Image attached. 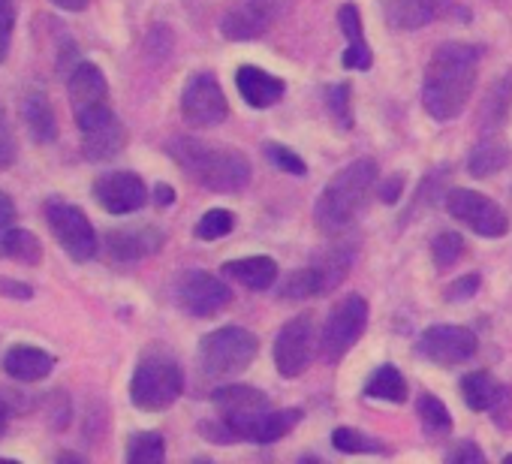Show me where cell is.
<instances>
[{"label":"cell","instance_id":"cell-4","mask_svg":"<svg viewBox=\"0 0 512 464\" xmlns=\"http://www.w3.org/2000/svg\"><path fill=\"white\" fill-rule=\"evenodd\" d=\"M184 392V374L178 362L166 353H148L139 359L133 380H130V401L139 410L160 413L178 401Z\"/></svg>","mask_w":512,"mask_h":464},{"label":"cell","instance_id":"cell-23","mask_svg":"<svg viewBox=\"0 0 512 464\" xmlns=\"http://www.w3.org/2000/svg\"><path fill=\"white\" fill-rule=\"evenodd\" d=\"M278 263L272 257H244V260H229L223 263V275L238 281L247 290H269L278 281Z\"/></svg>","mask_w":512,"mask_h":464},{"label":"cell","instance_id":"cell-8","mask_svg":"<svg viewBox=\"0 0 512 464\" xmlns=\"http://www.w3.org/2000/svg\"><path fill=\"white\" fill-rule=\"evenodd\" d=\"M67 94H70V109H73L79 130H88L97 121H103L106 115H112L109 82H106L103 70L91 61L76 64V70L67 79Z\"/></svg>","mask_w":512,"mask_h":464},{"label":"cell","instance_id":"cell-12","mask_svg":"<svg viewBox=\"0 0 512 464\" xmlns=\"http://www.w3.org/2000/svg\"><path fill=\"white\" fill-rule=\"evenodd\" d=\"M347 269H350V257H341V251L326 254L314 266L287 275L281 281V287H278V296L287 299V302H302V299L329 293V290H335L347 278Z\"/></svg>","mask_w":512,"mask_h":464},{"label":"cell","instance_id":"cell-41","mask_svg":"<svg viewBox=\"0 0 512 464\" xmlns=\"http://www.w3.org/2000/svg\"><path fill=\"white\" fill-rule=\"evenodd\" d=\"M293 4H296V0H247V7H253L269 25L278 22V19H284L293 10Z\"/></svg>","mask_w":512,"mask_h":464},{"label":"cell","instance_id":"cell-37","mask_svg":"<svg viewBox=\"0 0 512 464\" xmlns=\"http://www.w3.org/2000/svg\"><path fill=\"white\" fill-rule=\"evenodd\" d=\"M464 254V239L458 232H440V236L431 242V257H434V266L437 269H449L455 266V260Z\"/></svg>","mask_w":512,"mask_h":464},{"label":"cell","instance_id":"cell-5","mask_svg":"<svg viewBox=\"0 0 512 464\" xmlns=\"http://www.w3.org/2000/svg\"><path fill=\"white\" fill-rule=\"evenodd\" d=\"M260 353V341L241 326H223L202 338L199 368L205 377H232L241 374Z\"/></svg>","mask_w":512,"mask_h":464},{"label":"cell","instance_id":"cell-32","mask_svg":"<svg viewBox=\"0 0 512 464\" xmlns=\"http://www.w3.org/2000/svg\"><path fill=\"white\" fill-rule=\"evenodd\" d=\"M332 446L344 455H386V443L377 437H368L356 428H335L332 431Z\"/></svg>","mask_w":512,"mask_h":464},{"label":"cell","instance_id":"cell-44","mask_svg":"<svg viewBox=\"0 0 512 464\" xmlns=\"http://www.w3.org/2000/svg\"><path fill=\"white\" fill-rule=\"evenodd\" d=\"M0 296L4 299H19V302H31L34 299V290L22 281H13V278H0Z\"/></svg>","mask_w":512,"mask_h":464},{"label":"cell","instance_id":"cell-3","mask_svg":"<svg viewBox=\"0 0 512 464\" xmlns=\"http://www.w3.org/2000/svg\"><path fill=\"white\" fill-rule=\"evenodd\" d=\"M374 181H377V160L359 157L326 184V190L314 205V220L326 236H335V232L347 229V223H353Z\"/></svg>","mask_w":512,"mask_h":464},{"label":"cell","instance_id":"cell-10","mask_svg":"<svg viewBox=\"0 0 512 464\" xmlns=\"http://www.w3.org/2000/svg\"><path fill=\"white\" fill-rule=\"evenodd\" d=\"M314 353H317L314 317L311 314H299L275 338V365H278L281 377H287V380L302 377L308 371Z\"/></svg>","mask_w":512,"mask_h":464},{"label":"cell","instance_id":"cell-47","mask_svg":"<svg viewBox=\"0 0 512 464\" xmlns=\"http://www.w3.org/2000/svg\"><path fill=\"white\" fill-rule=\"evenodd\" d=\"M154 202H157V205H172V202H175V190H172L169 184H157V187H154Z\"/></svg>","mask_w":512,"mask_h":464},{"label":"cell","instance_id":"cell-7","mask_svg":"<svg viewBox=\"0 0 512 464\" xmlns=\"http://www.w3.org/2000/svg\"><path fill=\"white\" fill-rule=\"evenodd\" d=\"M365 326H368V302H365V296H359V293L344 296L332 308V314L326 320V329H323V338H320V350H323L326 362H332V365L341 362L359 344Z\"/></svg>","mask_w":512,"mask_h":464},{"label":"cell","instance_id":"cell-6","mask_svg":"<svg viewBox=\"0 0 512 464\" xmlns=\"http://www.w3.org/2000/svg\"><path fill=\"white\" fill-rule=\"evenodd\" d=\"M46 223L52 229V236L58 239V245L76 263H88L97 257V232L79 205L64 202V199H49L46 202Z\"/></svg>","mask_w":512,"mask_h":464},{"label":"cell","instance_id":"cell-46","mask_svg":"<svg viewBox=\"0 0 512 464\" xmlns=\"http://www.w3.org/2000/svg\"><path fill=\"white\" fill-rule=\"evenodd\" d=\"M401 187H404V175H392V181H386L383 184V190H380V199L389 205V202H398V196H401Z\"/></svg>","mask_w":512,"mask_h":464},{"label":"cell","instance_id":"cell-42","mask_svg":"<svg viewBox=\"0 0 512 464\" xmlns=\"http://www.w3.org/2000/svg\"><path fill=\"white\" fill-rule=\"evenodd\" d=\"M446 461L449 464H482L485 461V452L473 440H461L458 446H452L446 452Z\"/></svg>","mask_w":512,"mask_h":464},{"label":"cell","instance_id":"cell-40","mask_svg":"<svg viewBox=\"0 0 512 464\" xmlns=\"http://www.w3.org/2000/svg\"><path fill=\"white\" fill-rule=\"evenodd\" d=\"M479 284H482V278H479V275H464V278H458L455 284H449V287H446V302H452V305H458V302H470V299L479 293Z\"/></svg>","mask_w":512,"mask_h":464},{"label":"cell","instance_id":"cell-17","mask_svg":"<svg viewBox=\"0 0 512 464\" xmlns=\"http://www.w3.org/2000/svg\"><path fill=\"white\" fill-rule=\"evenodd\" d=\"M106 248L115 260L130 263L151 257L163 248V232L154 226H136V229H115L106 236Z\"/></svg>","mask_w":512,"mask_h":464},{"label":"cell","instance_id":"cell-28","mask_svg":"<svg viewBox=\"0 0 512 464\" xmlns=\"http://www.w3.org/2000/svg\"><path fill=\"white\" fill-rule=\"evenodd\" d=\"M509 157H512L509 145H506V142H500V139H494V136H488L485 142H479V145L470 151V157H467V169H470V175H473V178H488V175L503 172V169H506V163H509Z\"/></svg>","mask_w":512,"mask_h":464},{"label":"cell","instance_id":"cell-19","mask_svg":"<svg viewBox=\"0 0 512 464\" xmlns=\"http://www.w3.org/2000/svg\"><path fill=\"white\" fill-rule=\"evenodd\" d=\"M127 145V130L118 121V115H106L103 121H97L94 127L82 130V151L88 160H112L124 151Z\"/></svg>","mask_w":512,"mask_h":464},{"label":"cell","instance_id":"cell-50","mask_svg":"<svg viewBox=\"0 0 512 464\" xmlns=\"http://www.w3.org/2000/svg\"><path fill=\"white\" fill-rule=\"evenodd\" d=\"M506 461H512V452H509V455H506Z\"/></svg>","mask_w":512,"mask_h":464},{"label":"cell","instance_id":"cell-33","mask_svg":"<svg viewBox=\"0 0 512 464\" xmlns=\"http://www.w3.org/2000/svg\"><path fill=\"white\" fill-rule=\"evenodd\" d=\"M166 458L163 434L157 431H139L127 443V461L130 464H160Z\"/></svg>","mask_w":512,"mask_h":464},{"label":"cell","instance_id":"cell-20","mask_svg":"<svg viewBox=\"0 0 512 464\" xmlns=\"http://www.w3.org/2000/svg\"><path fill=\"white\" fill-rule=\"evenodd\" d=\"M55 356L49 350H40V347H31V344H16L7 350L4 356V368L10 377L22 380V383H37V380H46L52 371H55Z\"/></svg>","mask_w":512,"mask_h":464},{"label":"cell","instance_id":"cell-9","mask_svg":"<svg viewBox=\"0 0 512 464\" xmlns=\"http://www.w3.org/2000/svg\"><path fill=\"white\" fill-rule=\"evenodd\" d=\"M446 208L455 220H461L467 229H473L482 239H500L509 232V217L506 211L491 202L488 196L476 193V190H449L446 193Z\"/></svg>","mask_w":512,"mask_h":464},{"label":"cell","instance_id":"cell-29","mask_svg":"<svg viewBox=\"0 0 512 464\" xmlns=\"http://www.w3.org/2000/svg\"><path fill=\"white\" fill-rule=\"evenodd\" d=\"M509 106H512V70L509 73H503L494 85H491V91H488V97H485V106H482V127L485 130H497V127H503V121L509 118Z\"/></svg>","mask_w":512,"mask_h":464},{"label":"cell","instance_id":"cell-11","mask_svg":"<svg viewBox=\"0 0 512 464\" xmlns=\"http://www.w3.org/2000/svg\"><path fill=\"white\" fill-rule=\"evenodd\" d=\"M229 115L220 82L211 73H193L181 91V118L190 127H217Z\"/></svg>","mask_w":512,"mask_h":464},{"label":"cell","instance_id":"cell-14","mask_svg":"<svg viewBox=\"0 0 512 464\" xmlns=\"http://www.w3.org/2000/svg\"><path fill=\"white\" fill-rule=\"evenodd\" d=\"M479 341L467 326H431L419 338V353L434 365H461L476 353Z\"/></svg>","mask_w":512,"mask_h":464},{"label":"cell","instance_id":"cell-22","mask_svg":"<svg viewBox=\"0 0 512 464\" xmlns=\"http://www.w3.org/2000/svg\"><path fill=\"white\" fill-rule=\"evenodd\" d=\"M22 121H25L34 142L46 145V142L58 139V118H55V109H52V103H49V97L43 91H28L25 94Z\"/></svg>","mask_w":512,"mask_h":464},{"label":"cell","instance_id":"cell-26","mask_svg":"<svg viewBox=\"0 0 512 464\" xmlns=\"http://www.w3.org/2000/svg\"><path fill=\"white\" fill-rule=\"evenodd\" d=\"M302 410L299 407H290V410H269V413H263L260 419L253 422V428H250V434H247V440L250 443H278L281 437H287L299 422H302Z\"/></svg>","mask_w":512,"mask_h":464},{"label":"cell","instance_id":"cell-34","mask_svg":"<svg viewBox=\"0 0 512 464\" xmlns=\"http://www.w3.org/2000/svg\"><path fill=\"white\" fill-rule=\"evenodd\" d=\"M449 172V166H443V169H434V172H428V178L419 184V190H416V196H413V202H410V208L401 214V223H407L410 217L416 220L422 211H428L431 205H434V199H437V193L443 190V184H446V175Z\"/></svg>","mask_w":512,"mask_h":464},{"label":"cell","instance_id":"cell-38","mask_svg":"<svg viewBox=\"0 0 512 464\" xmlns=\"http://www.w3.org/2000/svg\"><path fill=\"white\" fill-rule=\"evenodd\" d=\"M263 154H266V160H272L278 169H284V172H290V175H308L305 160H302L296 151H290L287 145H281V142H266V145H263Z\"/></svg>","mask_w":512,"mask_h":464},{"label":"cell","instance_id":"cell-35","mask_svg":"<svg viewBox=\"0 0 512 464\" xmlns=\"http://www.w3.org/2000/svg\"><path fill=\"white\" fill-rule=\"evenodd\" d=\"M235 226V214L226 211V208H211L202 214V220L196 223V239L202 242H217L223 236H229Z\"/></svg>","mask_w":512,"mask_h":464},{"label":"cell","instance_id":"cell-16","mask_svg":"<svg viewBox=\"0 0 512 464\" xmlns=\"http://www.w3.org/2000/svg\"><path fill=\"white\" fill-rule=\"evenodd\" d=\"M452 10V0H389L386 22L395 31H419Z\"/></svg>","mask_w":512,"mask_h":464},{"label":"cell","instance_id":"cell-30","mask_svg":"<svg viewBox=\"0 0 512 464\" xmlns=\"http://www.w3.org/2000/svg\"><path fill=\"white\" fill-rule=\"evenodd\" d=\"M368 398H380V401H392V404H401L407 401V380L401 377V371L395 365H380L371 380L365 383L362 389Z\"/></svg>","mask_w":512,"mask_h":464},{"label":"cell","instance_id":"cell-24","mask_svg":"<svg viewBox=\"0 0 512 464\" xmlns=\"http://www.w3.org/2000/svg\"><path fill=\"white\" fill-rule=\"evenodd\" d=\"M269 22L256 13L247 4H238L232 10H226V16L220 19V34L232 43H244V40H260L266 34Z\"/></svg>","mask_w":512,"mask_h":464},{"label":"cell","instance_id":"cell-2","mask_svg":"<svg viewBox=\"0 0 512 464\" xmlns=\"http://www.w3.org/2000/svg\"><path fill=\"white\" fill-rule=\"evenodd\" d=\"M169 157L187 172V178L214 193H238L250 181V160L229 145L178 136L169 142Z\"/></svg>","mask_w":512,"mask_h":464},{"label":"cell","instance_id":"cell-36","mask_svg":"<svg viewBox=\"0 0 512 464\" xmlns=\"http://www.w3.org/2000/svg\"><path fill=\"white\" fill-rule=\"evenodd\" d=\"M326 106L341 130H353V103H350V85L338 82L326 88Z\"/></svg>","mask_w":512,"mask_h":464},{"label":"cell","instance_id":"cell-39","mask_svg":"<svg viewBox=\"0 0 512 464\" xmlns=\"http://www.w3.org/2000/svg\"><path fill=\"white\" fill-rule=\"evenodd\" d=\"M13 31H16V7L13 0H0V64L10 55Z\"/></svg>","mask_w":512,"mask_h":464},{"label":"cell","instance_id":"cell-27","mask_svg":"<svg viewBox=\"0 0 512 464\" xmlns=\"http://www.w3.org/2000/svg\"><path fill=\"white\" fill-rule=\"evenodd\" d=\"M0 254L7 260H16L22 266H40L43 263V245L34 232L10 226L7 232H0Z\"/></svg>","mask_w":512,"mask_h":464},{"label":"cell","instance_id":"cell-1","mask_svg":"<svg viewBox=\"0 0 512 464\" xmlns=\"http://www.w3.org/2000/svg\"><path fill=\"white\" fill-rule=\"evenodd\" d=\"M482 49L470 43H443L434 49L425 82H422V106L434 121H452L467 106L476 88Z\"/></svg>","mask_w":512,"mask_h":464},{"label":"cell","instance_id":"cell-21","mask_svg":"<svg viewBox=\"0 0 512 464\" xmlns=\"http://www.w3.org/2000/svg\"><path fill=\"white\" fill-rule=\"evenodd\" d=\"M338 25L347 37V52H344V67L347 70H371L374 64V55H371V46L362 34V19H359V10L356 4H344L338 10Z\"/></svg>","mask_w":512,"mask_h":464},{"label":"cell","instance_id":"cell-48","mask_svg":"<svg viewBox=\"0 0 512 464\" xmlns=\"http://www.w3.org/2000/svg\"><path fill=\"white\" fill-rule=\"evenodd\" d=\"M52 4L61 7V10H67V13H82L88 7V0H52Z\"/></svg>","mask_w":512,"mask_h":464},{"label":"cell","instance_id":"cell-43","mask_svg":"<svg viewBox=\"0 0 512 464\" xmlns=\"http://www.w3.org/2000/svg\"><path fill=\"white\" fill-rule=\"evenodd\" d=\"M16 160V139H13V127L4 115V109H0V169L13 166Z\"/></svg>","mask_w":512,"mask_h":464},{"label":"cell","instance_id":"cell-45","mask_svg":"<svg viewBox=\"0 0 512 464\" xmlns=\"http://www.w3.org/2000/svg\"><path fill=\"white\" fill-rule=\"evenodd\" d=\"M10 226H16V202L10 199V193L0 190V232H7Z\"/></svg>","mask_w":512,"mask_h":464},{"label":"cell","instance_id":"cell-13","mask_svg":"<svg viewBox=\"0 0 512 464\" xmlns=\"http://www.w3.org/2000/svg\"><path fill=\"white\" fill-rule=\"evenodd\" d=\"M175 302L190 317H214L232 302V293L220 278H214V275H208L202 269H193V272H184L178 278Z\"/></svg>","mask_w":512,"mask_h":464},{"label":"cell","instance_id":"cell-49","mask_svg":"<svg viewBox=\"0 0 512 464\" xmlns=\"http://www.w3.org/2000/svg\"><path fill=\"white\" fill-rule=\"evenodd\" d=\"M7 422H10V407L4 404V398H0V437L7 431Z\"/></svg>","mask_w":512,"mask_h":464},{"label":"cell","instance_id":"cell-31","mask_svg":"<svg viewBox=\"0 0 512 464\" xmlns=\"http://www.w3.org/2000/svg\"><path fill=\"white\" fill-rule=\"evenodd\" d=\"M416 413H419V422L425 428L428 437H446L452 431V416L446 410V404L434 395H419L416 401Z\"/></svg>","mask_w":512,"mask_h":464},{"label":"cell","instance_id":"cell-15","mask_svg":"<svg viewBox=\"0 0 512 464\" xmlns=\"http://www.w3.org/2000/svg\"><path fill=\"white\" fill-rule=\"evenodd\" d=\"M94 199L109 214H133L148 202V187L136 172H106L94 181Z\"/></svg>","mask_w":512,"mask_h":464},{"label":"cell","instance_id":"cell-18","mask_svg":"<svg viewBox=\"0 0 512 464\" xmlns=\"http://www.w3.org/2000/svg\"><path fill=\"white\" fill-rule=\"evenodd\" d=\"M235 85H238V94L244 97V103L250 109H269L275 106L281 97H284V82L260 67H238L235 73Z\"/></svg>","mask_w":512,"mask_h":464},{"label":"cell","instance_id":"cell-25","mask_svg":"<svg viewBox=\"0 0 512 464\" xmlns=\"http://www.w3.org/2000/svg\"><path fill=\"white\" fill-rule=\"evenodd\" d=\"M503 389H506V383H497L488 371H470L461 380V395H464L467 407L476 413H491L494 404L500 401Z\"/></svg>","mask_w":512,"mask_h":464}]
</instances>
